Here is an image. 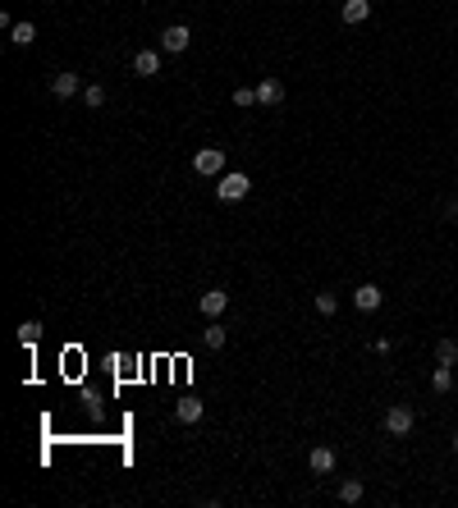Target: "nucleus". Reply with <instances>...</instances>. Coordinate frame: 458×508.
Instances as JSON below:
<instances>
[{
  "mask_svg": "<svg viewBox=\"0 0 458 508\" xmlns=\"http://www.w3.org/2000/svg\"><path fill=\"white\" fill-rule=\"evenodd\" d=\"M248 188H252L248 174H239V170H225V174L216 179V197H220V202H239V197H248Z\"/></svg>",
  "mask_w": 458,
  "mask_h": 508,
  "instance_id": "obj_1",
  "label": "nucleus"
},
{
  "mask_svg": "<svg viewBox=\"0 0 458 508\" xmlns=\"http://www.w3.org/2000/svg\"><path fill=\"white\" fill-rule=\"evenodd\" d=\"M193 170H197L202 179H220V174H225V151H220V146H202V151L193 156Z\"/></svg>",
  "mask_w": 458,
  "mask_h": 508,
  "instance_id": "obj_2",
  "label": "nucleus"
},
{
  "mask_svg": "<svg viewBox=\"0 0 458 508\" xmlns=\"http://www.w3.org/2000/svg\"><path fill=\"white\" fill-rule=\"evenodd\" d=\"M413 422H417V417H413V408H408V403H394L385 412V431L389 435H408V431H413Z\"/></svg>",
  "mask_w": 458,
  "mask_h": 508,
  "instance_id": "obj_3",
  "label": "nucleus"
},
{
  "mask_svg": "<svg viewBox=\"0 0 458 508\" xmlns=\"http://www.w3.org/2000/svg\"><path fill=\"white\" fill-rule=\"evenodd\" d=\"M188 42H193V33L183 23H170L161 33V51H170V55H179V51H188Z\"/></svg>",
  "mask_w": 458,
  "mask_h": 508,
  "instance_id": "obj_4",
  "label": "nucleus"
},
{
  "mask_svg": "<svg viewBox=\"0 0 458 508\" xmlns=\"http://www.w3.org/2000/svg\"><path fill=\"white\" fill-rule=\"evenodd\" d=\"M197 307H202V316H207V321H216L220 311L229 307V293L225 289H211V293H202V298H197Z\"/></svg>",
  "mask_w": 458,
  "mask_h": 508,
  "instance_id": "obj_5",
  "label": "nucleus"
},
{
  "mask_svg": "<svg viewBox=\"0 0 458 508\" xmlns=\"http://www.w3.org/2000/svg\"><path fill=\"white\" fill-rule=\"evenodd\" d=\"M51 92L60 96V101H69V96H83V78H78V74H55V78H51Z\"/></svg>",
  "mask_w": 458,
  "mask_h": 508,
  "instance_id": "obj_6",
  "label": "nucleus"
},
{
  "mask_svg": "<svg viewBox=\"0 0 458 508\" xmlns=\"http://www.w3.org/2000/svg\"><path fill=\"white\" fill-rule=\"evenodd\" d=\"M307 463H311V472H316V476H330V472H335V449H330V444H316V449L307 454Z\"/></svg>",
  "mask_w": 458,
  "mask_h": 508,
  "instance_id": "obj_7",
  "label": "nucleus"
},
{
  "mask_svg": "<svg viewBox=\"0 0 458 508\" xmlns=\"http://www.w3.org/2000/svg\"><path fill=\"white\" fill-rule=\"evenodd\" d=\"M381 302H385V293L376 289V284H357V293H353V307L357 311H376Z\"/></svg>",
  "mask_w": 458,
  "mask_h": 508,
  "instance_id": "obj_8",
  "label": "nucleus"
},
{
  "mask_svg": "<svg viewBox=\"0 0 458 508\" xmlns=\"http://www.w3.org/2000/svg\"><path fill=\"white\" fill-rule=\"evenodd\" d=\"M133 74L138 78H156L161 74V51H138L133 55Z\"/></svg>",
  "mask_w": 458,
  "mask_h": 508,
  "instance_id": "obj_9",
  "label": "nucleus"
},
{
  "mask_svg": "<svg viewBox=\"0 0 458 508\" xmlns=\"http://www.w3.org/2000/svg\"><path fill=\"white\" fill-rule=\"evenodd\" d=\"M280 101H285L280 78H261V83H257V105H280Z\"/></svg>",
  "mask_w": 458,
  "mask_h": 508,
  "instance_id": "obj_10",
  "label": "nucleus"
},
{
  "mask_svg": "<svg viewBox=\"0 0 458 508\" xmlns=\"http://www.w3.org/2000/svg\"><path fill=\"white\" fill-rule=\"evenodd\" d=\"M339 18H344V23H367V18H372V0H344Z\"/></svg>",
  "mask_w": 458,
  "mask_h": 508,
  "instance_id": "obj_11",
  "label": "nucleus"
},
{
  "mask_svg": "<svg viewBox=\"0 0 458 508\" xmlns=\"http://www.w3.org/2000/svg\"><path fill=\"white\" fill-rule=\"evenodd\" d=\"M174 417H179L183 426L202 422V403H197V398H179V403H174Z\"/></svg>",
  "mask_w": 458,
  "mask_h": 508,
  "instance_id": "obj_12",
  "label": "nucleus"
},
{
  "mask_svg": "<svg viewBox=\"0 0 458 508\" xmlns=\"http://www.w3.org/2000/svg\"><path fill=\"white\" fill-rule=\"evenodd\" d=\"M431 389H435V394H450V389H454V371L435 362V371H431Z\"/></svg>",
  "mask_w": 458,
  "mask_h": 508,
  "instance_id": "obj_13",
  "label": "nucleus"
},
{
  "mask_svg": "<svg viewBox=\"0 0 458 508\" xmlns=\"http://www.w3.org/2000/svg\"><path fill=\"white\" fill-rule=\"evenodd\" d=\"M9 42H14V46H33L37 42V28L33 23H14V28H9Z\"/></svg>",
  "mask_w": 458,
  "mask_h": 508,
  "instance_id": "obj_14",
  "label": "nucleus"
},
{
  "mask_svg": "<svg viewBox=\"0 0 458 508\" xmlns=\"http://www.w3.org/2000/svg\"><path fill=\"white\" fill-rule=\"evenodd\" d=\"M435 362H440V366H454L458 362V344H454V339H440V344H435Z\"/></svg>",
  "mask_w": 458,
  "mask_h": 508,
  "instance_id": "obj_15",
  "label": "nucleus"
},
{
  "mask_svg": "<svg viewBox=\"0 0 458 508\" xmlns=\"http://www.w3.org/2000/svg\"><path fill=\"white\" fill-rule=\"evenodd\" d=\"M18 339H23V348H37L42 344V325H37V321H23V325H18Z\"/></svg>",
  "mask_w": 458,
  "mask_h": 508,
  "instance_id": "obj_16",
  "label": "nucleus"
},
{
  "mask_svg": "<svg viewBox=\"0 0 458 508\" xmlns=\"http://www.w3.org/2000/svg\"><path fill=\"white\" fill-rule=\"evenodd\" d=\"M83 105L101 110V105H105V87H101V83H87V87H83Z\"/></svg>",
  "mask_w": 458,
  "mask_h": 508,
  "instance_id": "obj_17",
  "label": "nucleus"
},
{
  "mask_svg": "<svg viewBox=\"0 0 458 508\" xmlns=\"http://www.w3.org/2000/svg\"><path fill=\"white\" fill-rule=\"evenodd\" d=\"M339 500H344V504H357V500H362V481H357V476H348V481L339 485Z\"/></svg>",
  "mask_w": 458,
  "mask_h": 508,
  "instance_id": "obj_18",
  "label": "nucleus"
},
{
  "mask_svg": "<svg viewBox=\"0 0 458 508\" xmlns=\"http://www.w3.org/2000/svg\"><path fill=\"white\" fill-rule=\"evenodd\" d=\"M202 344H207V348H225V330L211 321V330H202Z\"/></svg>",
  "mask_w": 458,
  "mask_h": 508,
  "instance_id": "obj_19",
  "label": "nucleus"
},
{
  "mask_svg": "<svg viewBox=\"0 0 458 508\" xmlns=\"http://www.w3.org/2000/svg\"><path fill=\"white\" fill-rule=\"evenodd\" d=\"M316 311H321V316H335V311H339V298H335V293H316Z\"/></svg>",
  "mask_w": 458,
  "mask_h": 508,
  "instance_id": "obj_20",
  "label": "nucleus"
},
{
  "mask_svg": "<svg viewBox=\"0 0 458 508\" xmlns=\"http://www.w3.org/2000/svg\"><path fill=\"white\" fill-rule=\"evenodd\" d=\"M234 105H243V110L257 105V87H239V92H234Z\"/></svg>",
  "mask_w": 458,
  "mask_h": 508,
  "instance_id": "obj_21",
  "label": "nucleus"
},
{
  "mask_svg": "<svg viewBox=\"0 0 458 508\" xmlns=\"http://www.w3.org/2000/svg\"><path fill=\"white\" fill-rule=\"evenodd\" d=\"M454 449H458V431H454Z\"/></svg>",
  "mask_w": 458,
  "mask_h": 508,
  "instance_id": "obj_22",
  "label": "nucleus"
}]
</instances>
